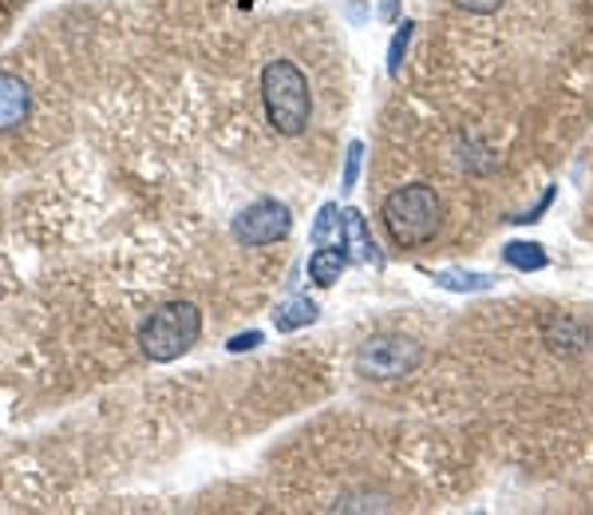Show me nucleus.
<instances>
[{"mask_svg":"<svg viewBox=\"0 0 593 515\" xmlns=\"http://www.w3.org/2000/svg\"><path fill=\"white\" fill-rule=\"evenodd\" d=\"M262 104L265 119L277 135L296 140L313 119V92H308V75L293 60H269L262 68Z\"/></svg>","mask_w":593,"mask_h":515,"instance_id":"f257e3e1","label":"nucleus"},{"mask_svg":"<svg viewBox=\"0 0 593 515\" xmlns=\"http://www.w3.org/2000/svg\"><path fill=\"white\" fill-rule=\"evenodd\" d=\"M384 230L392 235L396 247L415 250L427 247L435 235H439V223H444V206H439V194L427 183H408L396 187L380 206Z\"/></svg>","mask_w":593,"mask_h":515,"instance_id":"f03ea898","label":"nucleus"},{"mask_svg":"<svg viewBox=\"0 0 593 515\" xmlns=\"http://www.w3.org/2000/svg\"><path fill=\"white\" fill-rule=\"evenodd\" d=\"M202 337V313L191 301H167L138 325V349L155 366H170L182 354H191Z\"/></svg>","mask_w":593,"mask_h":515,"instance_id":"7ed1b4c3","label":"nucleus"},{"mask_svg":"<svg viewBox=\"0 0 593 515\" xmlns=\"http://www.w3.org/2000/svg\"><path fill=\"white\" fill-rule=\"evenodd\" d=\"M424 361V349L415 337H403V333H376L356 349V373L368 376V381H396V376H408L420 369Z\"/></svg>","mask_w":593,"mask_h":515,"instance_id":"20e7f679","label":"nucleus"},{"mask_svg":"<svg viewBox=\"0 0 593 515\" xmlns=\"http://www.w3.org/2000/svg\"><path fill=\"white\" fill-rule=\"evenodd\" d=\"M233 242L242 247H274L281 238H289L293 230V215H289L286 203L277 199H257L254 206H245L242 215L233 218Z\"/></svg>","mask_w":593,"mask_h":515,"instance_id":"39448f33","label":"nucleus"},{"mask_svg":"<svg viewBox=\"0 0 593 515\" xmlns=\"http://www.w3.org/2000/svg\"><path fill=\"white\" fill-rule=\"evenodd\" d=\"M28 108H33V92L24 84L21 75L0 72V131L21 128L28 119Z\"/></svg>","mask_w":593,"mask_h":515,"instance_id":"423d86ee","label":"nucleus"},{"mask_svg":"<svg viewBox=\"0 0 593 515\" xmlns=\"http://www.w3.org/2000/svg\"><path fill=\"white\" fill-rule=\"evenodd\" d=\"M349 266V254H344V242H329V247H317L308 254V282H317L320 290L337 286L340 274Z\"/></svg>","mask_w":593,"mask_h":515,"instance_id":"0eeeda50","label":"nucleus"},{"mask_svg":"<svg viewBox=\"0 0 593 515\" xmlns=\"http://www.w3.org/2000/svg\"><path fill=\"white\" fill-rule=\"evenodd\" d=\"M340 242L352 250L356 262H376V242L368 238V226H364L361 211H344L340 215Z\"/></svg>","mask_w":593,"mask_h":515,"instance_id":"6e6552de","label":"nucleus"},{"mask_svg":"<svg viewBox=\"0 0 593 515\" xmlns=\"http://www.w3.org/2000/svg\"><path fill=\"white\" fill-rule=\"evenodd\" d=\"M313 322H317V301H308V298H289L286 306H277V313H274L277 333L305 330V325H313Z\"/></svg>","mask_w":593,"mask_h":515,"instance_id":"1a4fd4ad","label":"nucleus"},{"mask_svg":"<svg viewBox=\"0 0 593 515\" xmlns=\"http://www.w3.org/2000/svg\"><path fill=\"white\" fill-rule=\"evenodd\" d=\"M503 258H507V266L522 270V274L546 266V250H542L538 242H510V247L503 250Z\"/></svg>","mask_w":593,"mask_h":515,"instance_id":"9d476101","label":"nucleus"},{"mask_svg":"<svg viewBox=\"0 0 593 515\" xmlns=\"http://www.w3.org/2000/svg\"><path fill=\"white\" fill-rule=\"evenodd\" d=\"M435 282L444 286V290H459V294H479V290H491V278L487 274H463V270H439Z\"/></svg>","mask_w":593,"mask_h":515,"instance_id":"9b49d317","label":"nucleus"},{"mask_svg":"<svg viewBox=\"0 0 593 515\" xmlns=\"http://www.w3.org/2000/svg\"><path fill=\"white\" fill-rule=\"evenodd\" d=\"M332 235H337V242H340V218H337V206L325 203L320 206L317 223H313V247H329Z\"/></svg>","mask_w":593,"mask_h":515,"instance_id":"f8f14e48","label":"nucleus"},{"mask_svg":"<svg viewBox=\"0 0 593 515\" xmlns=\"http://www.w3.org/2000/svg\"><path fill=\"white\" fill-rule=\"evenodd\" d=\"M412 21H403L400 24V33L392 36V48H388V72L400 75V64H403V52H408V40H412Z\"/></svg>","mask_w":593,"mask_h":515,"instance_id":"ddd939ff","label":"nucleus"},{"mask_svg":"<svg viewBox=\"0 0 593 515\" xmlns=\"http://www.w3.org/2000/svg\"><path fill=\"white\" fill-rule=\"evenodd\" d=\"M361 163H364V147H361V143H349V159H344V175H340V187H344V191H349V187H356Z\"/></svg>","mask_w":593,"mask_h":515,"instance_id":"4468645a","label":"nucleus"},{"mask_svg":"<svg viewBox=\"0 0 593 515\" xmlns=\"http://www.w3.org/2000/svg\"><path fill=\"white\" fill-rule=\"evenodd\" d=\"M257 345H262V333L250 330V333H238V337H230V345H226V349H230V354H245V349H257Z\"/></svg>","mask_w":593,"mask_h":515,"instance_id":"2eb2a0df","label":"nucleus"},{"mask_svg":"<svg viewBox=\"0 0 593 515\" xmlns=\"http://www.w3.org/2000/svg\"><path fill=\"white\" fill-rule=\"evenodd\" d=\"M456 4L467 12H475V16H491V12L503 9V0H456Z\"/></svg>","mask_w":593,"mask_h":515,"instance_id":"dca6fc26","label":"nucleus"}]
</instances>
